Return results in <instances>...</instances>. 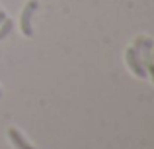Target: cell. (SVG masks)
<instances>
[{
  "label": "cell",
  "mask_w": 154,
  "mask_h": 149,
  "mask_svg": "<svg viewBox=\"0 0 154 149\" xmlns=\"http://www.w3.org/2000/svg\"><path fill=\"white\" fill-rule=\"evenodd\" d=\"M125 53H127L129 69L139 76V79H144V76H146V69H144V65H143V55H140V51L135 49V47H129Z\"/></svg>",
  "instance_id": "obj_1"
},
{
  "label": "cell",
  "mask_w": 154,
  "mask_h": 149,
  "mask_svg": "<svg viewBox=\"0 0 154 149\" xmlns=\"http://www.w3.org/2000/svg\"><path fill=\"white\" fill-rule=\"evenodd\" d=\"M39 8V2L37 0H29V2L23 6V12H22V18H20V28H22V34L26 35V37H31V16H33V12Z\"/></svg>",
  "instance_id": "obj_2"
},
{
  "label": "cell",
  "mask_w": 154,
  "mask_h": 149,
  "mask_svg": "<svg viewBox=\"0 0 154 149\" xmlns=\"http://www.w3.org/2000/svg\"><path fill=\"white\" fill-rule=\"evenodd\" d=\"M133 47H135V49H139L140 55H143L144 59H150V51H152V39L150 37L139 35V37L135 39V43H133ZM144 59H143V61H144Z\"/></svg>",
  "instance_id": "obj_3"
},
{
  "label": "cell",
  "mask_w": 154,
  "mask_h": 149,
  "mask_svg": "<svg viewBox=\"0 0 154 149\" xmlns=\"http://www.w3.org/2000/svg\"><path fill=\"white\" fill-rule=\"evenodd\" d=\"M8 138L12 139V143H14L18 149H35V147L29 145V141H26V138H23L16 128H10V130H8Z\"/></svg>",
  "instance_id": "obj_4"
},
{
  "label": "cell",
  "mask_w": 154,
  "mask_h": 149,
  "mask_svg": "<svg viewBox=\"0 0 154 149\" xmlns=\"http://www.w3.org/2000/svg\"><path fill=\"white\" fill-rule=\"evenodd\" d=\"M12 28H14V24H12V20H8V18L0 24V41H2L4 37H8V34L12 31Z\"/></svg>",
  "instance_id": "obj_5"
},
{
  "label": "cell",
  "mask_w": 154,
  "mask_h": 149,
  "mask_svg": "<svg viewBox=\"0 0 154 149\" xmlns=\"http://www.w3.org/2000/svg\"><path fill=\"white\" fill-rule=\"evenodd\" d=\"M143 65H144V69H146V75H150L152 80H154V61L152 59H144Z\"/></svg>",
  "instance_id": "obj_6"
},
{
  "label": "cell",
  "mask_w": 154,
  "mask_h": 149,
  "mask_svg": "<svg viewBox=\"0 0 154 149\" xmlns=\"http://www.w3.org/2000/svg\"><path fill=\"white\" fill-rule=\"evenodd\" d=\"M4 20H6V14H4V12H2V10H0V24H2V22H4Z\"/></svg>",
  "instance_id": "obj_7"
},
{
  "label": "cell",
  "mask_w": 154,
  "mask_h": 149,
  "mask_svg": "<svg viewBox=\"0 0 154 149\" xmlns=\"http://www.w3.org/2000/svg\"><path fill=\"white\" fill-rule=\"evenodd\" d=\"M150 59H152V61H154V51H150Z\"/></svg>",
  "instance_id": "obj_8"
}]
</instances>
